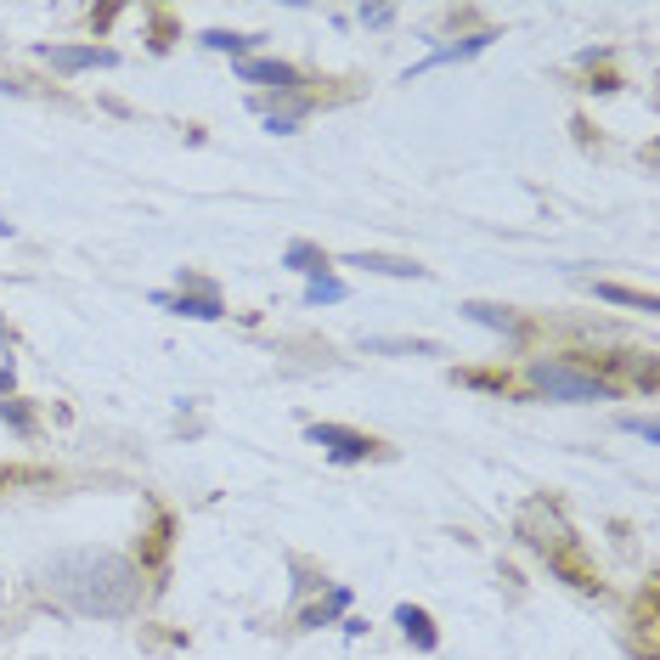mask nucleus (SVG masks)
<instances>
[{"label":"nucleus","mask_w":660,"mask_h":660,"mask_svg":"<svg viewBox=\"0 0 660 660\" xmlns=\"http://www.w3.org/2000/svg\"><path fill=\"white\" fill-rule=\"evenodd\" d=\"M232 68H237V79H243V86H272V91H294V86H299V73H294L288 62L243 57V62H232Z\"/></svg>","instance_id":"0eeeda50"},{"label":"nucleus","mask_w":660,"mask_h":660,"mask_svg":"<svg viewBox=\"0 0 660 660\" xmlns=\"http://www.w3.org/2000/svg\"><path fill=\"white\" fill-rule=\"evenodd\" d=\"M463 316H469V322H480V327H491V334H503V339H514V334H520V316H509L503 305L469 299V305H463Z\"/></svg>","instance_id":"1a4fd4ad"},{"label":"nucleus","mask_w":660,"mask_h":660,"mask_svg":"<svg viewBox=\"0 0 660 660\" xmlns=\"http://www.w3.org/2000/svg\"><path fill=\"white\" fill-rule=\"evenodd\" d=\"M351 604H356V593L351 588H327L316 604H305L294 621H299V632H316V627H334L339 615H351Z\"/></svg>","instance_id":"423d86ee"},{"label":"nucleus","mask_w":660,"mask_h":660,"mask_svg":"<svg viewBox=\"0 0 660 660\" xmlns=\"http://www.w3.org/2000/svg\"><path fill=\"white\" fill-rule=\"evenodd\" d=\"M362 23L367 29H390L395 23V7H362Z\"/></svg>","instance_id":"f3484780"},{"label":"nucleus","mask_w":660,"mask_h":660,"mask_svg":"<svg viewBox=\"0 0 660 660\" xmlns=\"http://www.w3.org/2000/svg\"><path fill=\"white\" fill-rule=\"evenodd\" d=\"M498 35H469V40H452V46H435V51H424L418 62L406 68V79H418V73H430V68H446V62H463V57H480Z\"/></svg>","instance_id":"6e6552de"},{"label":"nucleus","mask_w":660,"mask_h":660,"mask_svg":"<svg viewBox=\"0 0 660 660\" xmlns=\"http://www.w3.org/2000/svg\"><path fill=\"white\" fill-rule=\"evenodd\" d=\"M345 266H362V272H384V277H424V266H406V260H384V255H351Z\"/></svg>","instance_id":"f8f14e48"},{"label":"nucleus","mask_w":660,"mask_h":660,"mask_svg":"<svg viewBox=\"0 0 660 660\" xmlns=\"http://www.w3.org/2000/svg\"><path fill=\"white\" fill-rule=\"evenodd\" d=\"M40 62L62 73H91V68H119V51L108 46H40Z\"/></svg>","instance_id":"20e7f679"},{"label":"nucleus","mask_w":660,"mask_h":660,"mask_svg":"<svg viewBox=\"0 0 660 660\" xmlns=\"http://www.w3.org/2000/svg\"><path fill=\"white\" fill-rule=\"evenodd\" d=\"M531 390L542 401H615V390L599 373H582L570 362H536L531 367Z\"/></svg>","instance_id":"f03ea898"},{"label":"nucleus","mask_w":660,"mask_h":660,"mask_svg":"<svg viewBox=\"0 0 660 660\" xmlns=\"http://www.w3.org/2000/svg\"><path fill=\"white\" fill-rule=\"evenodd\" d=\"M193 294H152V305H164V311H176V316H193V322H215V316H226V305H220V294L204 283V277H181Z\"/></svg>","instance_id":"7ed1b4c3"},{"label":"nucleus","mask_w":660,"mask_h":660,"mask_svg":"<svg viewBox=\"0 0 660 660\" xmlns=\"http://www.w3.org/2000/svg\"><path fill=\"white\" fill-rule=\"evenodd\" d=\"M204 46H209V51H226V57H237V62H243L255 40H249V35H232V29H204Z\"/></svg>","instance_id":"ddd939ff"},{"label":"nucleus","mask_w":660,"mask_h":660,"mask_svg":"<svg viewBox=\"0 0 660 660\" xmlns=\"http://www.w3.org/2000/svg\"><path fill=\"white\" fill-rule=\"evenodd\" d=\"M593 294H599V299H610V305H627V311H654V299H649V294H638V288H621V283H599Z\"/></svg>","instance_id":"4468645a"},{"label":"nucleus","mask_w":660,"mask_h":660,"mask_svg":"<svg viewBox=\"0 0 660 660\" xmlns=\"http://www.w3.org/2000/svg\"><path fill=\"white\" fill-rule=\"evenodd\" d=\"M40 599L86 621H125L141 604V570L114 548H62L35 570Z\"/></svg>","instance_id":"f257e3e1"},{"label":"nucleus","mask_w":660,"mask_h":660,"mask_svg":"<svg viewBox=\"0 0 660 660\" xmlns=\"http://www.w3.org/2000/svg\"><path fill=\"white\" fill-rule=\"evenodd\" d=\"M283 266H288V272H305V277H322L327 255L316 249V243H288V255H283Z\"/></svg>","instance_id":"9b49d317"},{"label":"nucleus","mask_w":660,"mask_h":660,"mask_svg":"<svg viewBox=\"0 0 660 660\" xmlns=\"http://www.w3.org/2000/svg\"><path fill=\"white\" fill-rule=\"evenodd\" d=\"M339 299H345V283H339V277H311L305 305H339Z\"/></svg>","instance_id":"dca6fc26"},{"label":"nucleus","mask_w":660,"mask_h":660,"mask_svg":"<svg viewBox=\"0 0 660 660\" xmlns=\"http://www.w3.org/2000/svg\"><path fill=\"white\" fill-rule=\"evenodd\" d=\"M305 441H316V446H327L339 463H367L378 446L367 441V435H356V430H339V424H311L305 430Z\"/></svg>","instance_id":"39448f33"},{"label":"nucleus","mask_w":660,"mask_h":660,"mask_svg":"<svg viewBox=\"0 0 660 660\" xmlns=\"http://www.w3.org/2000/svg\"><path fill=\"white\" fill-rule=\"evenodd\" d=\"M395 621L406 627V643H412V649H435V621H430L418 604H401V610H395Z\"/></svg>","instance_id":"9d476101"},{"label":"nucleus","mask_w":660,"mask_h":660,"mask_svg":"<svg viewBox=\"0 0 660 660\" xmlns=\"http://www.w3.org/2000/svg\"><path fill=\"white\" fill-rule=\"evenodd\" d=\"M367 351H378V356H435V345H424V339H367Z\"/></svg>","instance_id":"2eb2a0df"},{"label":"nucleus","mask_w":660,"mask_h":660,"mask_svg":"<svg viewBox=\"0 0 660 660\" xmlns=\"http://www.w3.org/2000/svg\"><path fill=\"white\" fill-rule=\"evenodd\" d=\"M621 430H632V435H643V441H660V424H654V418H627Z\"/></svg>","instance_id":"6ab92c4d"},{"label":"nucleus","mask_w":660,"mask_h":660,"mask_svg":"<svg viewBox=\"0 0 660 660\" xmlns=\"http://www.w3.org/2000/svg\"><path fill=\"white\" fill-rule=\"evenodd\" d=\"M0 237H12V220H0Z\"/></svg>","instance_id":"aec40b11"},{"label":"nucleus","mask_w":660,"mask_h":660,"mask_svg":"<svg viewBox=\"0 0 660 660\" xmlns=\"http://www.w3.org/2000/svg\"><path fill=\"white\" fill-rule=\"evenodd\" d=\"M299 119H305V114H266V130H272V136H294Z\"/></svg>","instance_id":"a211bd4d"}]
</instances>
